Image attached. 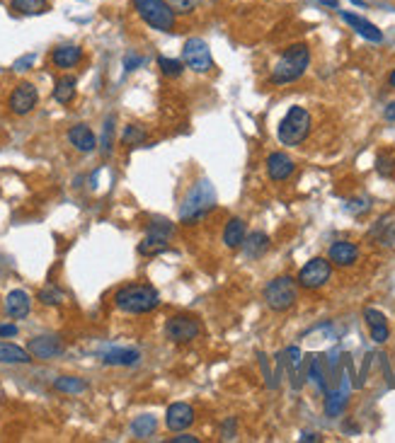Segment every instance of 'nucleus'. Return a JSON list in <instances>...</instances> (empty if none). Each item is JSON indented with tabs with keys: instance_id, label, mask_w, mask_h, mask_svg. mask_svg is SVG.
I'll list each match as a JSON object with an SVG mask.
<instances>
[{
	"instance_id": "obj_1",
	"label": "nucleus",
	"mask_w": 395,
	"mask_h": 443,
	"mask_svg": "<svg viewBox=\"0 0 395 443\" xmlns=\"http://www.w3.org/2000/svg\"><path fill=\"white\" fill-rule=\"evenodd\" d=\"M114 306L128 315H146L160 306V295L148 284H128L114 293Z\"/></svg>"
},
{
	"instance_id": "obj_2",
	"label": "nucleus",
	"mask_w": 395,
	"mask_h": 443,
	"mask_svg": "<svg viewBox=\"0 0 395 443\" xmlns=\"http://www.w3.org/2000/svg\"><path fill=\"white\" fill-rule=\"evenodd\" d=\"M213 206H216V189H213V184L209 179H197L182 199L180 221L187 223V226L199 223L209 211H213Z\"/></svg>"
},
{
	"instance_id": "obj_3",
	"label": "nucleus",
	"mask_w": 395,
	"mask_h": 443,
	"mask_svg": "<svg viewBox=\"0 0 395 443\" xmlns=\"http://www.w3.org/2000/svg\"><path fill=\"white\" fill-rule=\"evenodd\" d=\"M311 66V49L306 44H293L282 54L277 66L272 68V83L274 85H287L298 80Z\"/></svg>"
},
{
	"instance_id": "obj_4",
	"label": "nucleus",
	"mask_w": 395,
	"mask_h": 443,
	"mask_svg": "<svg viewBox=\"0 0 395 443\" xmlns=\"http://www.w3.org/2000/svg\"><path fill=\"white\" fill-rule=\"evenodd\" d=\"M262 298H264L269 311H274V313L289 311V308H293V303H296V298H298V281L287 274L277 276V279H272L267 286H264Z\"/></svg>"
},
{
	"instance_id": "obj_5",
	"label": "nucleus",
	"mask_w": 395,
	"mask_h": 443,
	"mask_svg": "<svg viewBox=\"0 0 395 443\" xmlns=\"http://www.w3.org/2000/svg\"><path fill=\"white\" fill-rule=\"evenodd\" d=\"M134 10L148 27L158 32H173L175 30V15L177 12L170 8L168 0H131Z\"/></svg>"
},
{
	"instance_id": "obj_6",
	"label": "nucleus",
	"mask_w": 395,
	"mask_h": 443,
	"mask_svg": "<svg viewBox=\"0 0 395 443\" xmlns=\"http://www.w3.org/2000/svg\"><path fill=\"white\" fill-rule=\"evenodd\" d=\"M311 126H313V119H311V112L306 107H291L289 114L282 119L279 124V141L282 146H298L308 138L311 133Z\"/></svg>"
},
{
	"instance_id": "obj_7",
	"label": "nucleus",
	"mask_w": 395,
	"mask_h": 443,
	"mask_svg": "<svg viewBox=\"0 0 395 443\" xmlns=\"http://www.w3.org/2000/svg\"><path fill=\"white\" fill-rule=\"evenodd\" d=\"M332 276V262L325 259V257H313L301 271H298V286L308 291H316L322 288V286L330 281Z\"/></svg>"
},
{
	"instance_id": "obj_8",
	"label": "nucleus",
	"mask_w": 395,
	"mask_h": 443,
	"mask_svg": "<svg viewBox=\"0 0 395 443\" xmlns=\"http://www.w3.org/2000/svg\"><path fill=\"white\" fill-rule=\"evenodd\" d=\"M182 63L187 68H192L194 73H209L213 68L211 61V49L204 39L194 37V39H187V44L182 46Z\"/></svg>"
},
{
	"instance_id": "obj_9",
	"label": "nucleus",
	"mask_w": 395,
	"mask_h": 443,
	"mask_svg": "<svg viewBox=\"0 0 395 443\" xmlns=\"http://www.w3.org/2000/svg\"><path fill=\"white\" fill-rule=\"evenodd\" d=\"M199 335H202V325L192 315H175L165 325V337L173 344H187V342L197 339Z\"/></svg>"
},
{
	"instance_id": "obj_10",
	"label": "nucleus",
	"mask_w": 395,
	"mask_h": 443,
	"mask_svg": "<svg viewBox=\"0 0 395 443\" xmlns=\"http://www.w3.org/2000/svg\"><path fill=\"white\" fill-rule=\"evenodd\" d=\"M37 102H39V92H37L35 85L20 83L12 90L10 99H8V107H10V112L15 114V117H27V114L37 107Z\"/></svg>"
},
{
	"instance_id": "obj_11",
	"label": "nucleus",
	"mask_w": 395,
	"mask_h": 443,
	"mask_svg": "<svg viewBox=\"0 0 395 443\" xmlns=\"http://www.w3.org/2000/svg\"><path fill=\"white\" fill-rule=\"evenodd\" d=\"M194 409L189 407L187 402H175L168 407V412H165V426L170 429V431H184V429H189L194 424Z\"/></svg>"
},
{
	"instance_id": "obj_12",
	"label": "nucleus",
	"mask_w": 395,
	"mask_h": 443,
	"mask_svg": "<svg viewBox=\"0 0 395 443\" xmlns=\"http://www.w3.org/2000/svg\"><path fill=\"white\" fill-rule=\"evenodd\" d=\"M27 351H30L35 359H56V356L64 354V344H61L59 337H35L27 344Z\"/></svg>"
},
{
	"instance_id": "obj_13",
	"label": "nucleus",
	"mask_w": 395,
	"mask_h": 443,
	"mask_svg": "<svg viewBox=\"0 0 395 443\" xmlns=\"http://www.w3.org/2000/svg\"><path fill=\"white\" fill-rule=\"evenodd\" d=\"M340 17L351 27V30L356 32V35L364 37V39L374 41V44H380V41H383V32H380L378 27L374 25V22L366 20V17L354 15V12H340Z\"/></svg>"
},
{
	"instance_id": "obj_14",
	"label": "nucleus",
	"mask_w": 395,
	"mask_h": 443,
	"mask_svg": "<svg viewBox=\"0 0 395 443\" xmlns=\"http://www.w3.org/2000/svg\"><path fill=\"white\" fill-rule=\"evenodd\" d=\"M32 311V298L27 291H10L6 298V313L8 317H12V320H22V317H27Z\"/></svg>"
},
{
	"instance_id": "obj_15",
	"label": "nucleus",
	"mask_w": 395,
	"mask_h": 443,
	"mask_svg": "<svg viewBox=\"0 0 395 443\" xmlns=\"http://www.w3.org/2000/svg\"><path fill=\"white\" fill-rule=\"evenodd\" d=\"M293 170H296L293 160L289 158L287 153H282V150H279V153H272L267 158V173L274 182H287V179L293 175Z\"/></svg>"
},
{
	"instance_id": "obj_16",
	"label": "nucleus",
	"mask_w": 395,
	"mask_h": 443,
	"mask_svg": "<svg viewBox=\"0 0 395 443\" xmlns=\"http://www.w3.org/2000/svg\"><path fill=\"white\" fill-rule=\"evenodd\" d=\"M327 259H330L335 266H351L356 259H359V247L349 240H337V242H332Z\"/></svg>"
},
{
	"instance_id": "obj_17",
	"label": "nucleus",
	"mask_w": 395,
	"mask_h": 443,
	"mask_svg": "<svg viewBox=\"0 0 395 443\" xmlns=\"http://www.w3.org/2000/svg\"><path fill=\"white\" fill-rule=\"evenodd\" d=\"M68 141L75 150H80V153H93L95 148H97V138H95L93 128L85 126V124H75V126L70 128Z\"/></svg>"
},
{
	"instance_id": "obj_18",
	"label": "nucleus",
	"mask_w": 395,
	"mask_h": 443,
	"mask_svg": "<svg viewBox=\"0 0 395 443\" xmlns=\"http://www.w3.org/2000/svg\"><path fill=\"white\" fill-rule=\"evenodd\" d=\"M80 61H83V49L75 44H61V46H56L54 54H51V63L61 70L73 68V66H78Z\"/></svg>"
},
{
	"instance_id": "obj_19",
	"label": "nucleus",
	"mask_w": 395,
	"mask_h": 443,
	"mask_svg": "<svg viewBox=\"0 0 395 443\" xmlns=\"http://www.w3.org/2000/svg\"><path fill=\"white\" fill-rule=\"evenodd\" d=\"M364 317H366V325H369V330H371V339L383 344V342L388 339V322H385V315L380 311L369 308V311H364Z\"/></svg>"
},
{
	"instance_id": "obj_20",
	"label": "nucleus",
	"mask_w": 395,
	"mask_h": 443,
	"mask_svg": "<svg viewBox=\"0 0 395 443\" xmlns=\"http://www.w3.org/2000/svg\"><path fill=\"white\" fill-rule=\"evenodd\" d=\"M245 221L242 218H231V221L226 223V230H223V242H226V247H231V250H238V247H242V242H245Z\"/></svg>"
},
{
	"instance_id": "obj_21",
	"label": "nucleus",
	"mask_w": 395,
	"mask_h": 443,
	"mask_svg": "<svg viewBox=\"0 0 395 443\" xmlns=\"http://www.w3.org/2000/svg\"><path fill=\"white\" fill-rule=\"evenodd\" d=\"M371 235L378 240V245H395V213L383 216L380 221H376Z\"/></svg>"
},
{
	"instance_id": "obj_22",
	"label": "nucleus",
	"mask_w": 395,
	"mask_h": 443,
	"mask_svg": "<svg viewBox=\"0 0 395 443\" xmlns=\"http://www.w3.org/2000/svg\"><path fill=\"white\" fill-rule=\"evenodd\" d=\"M32 354L27 349L17 344H8V342H0V364H30Z\"/></svg>"
},
{
	"instance_id": "obj_23",
	"label": "nucleus",
	"mask_w": 395,
	"mask_h": 443,
	"mask_svg": "<svg viewBox=\"0 0 395 443\" xmlns=\"http://www.w3.org/2000/svg\"><path fill=\"white\" fill-rule=\"evenodd\" d=\"M141 354L136 349H109L107 354L102 356V361L107 366H134L139 364Z\"/></svg>"
},
{
	"instance_id": "obj_24",
	"label": "nucleus",
	"mask_w": 395,
	"mask_h": 443,
	"mask_svg": "<svg viewBox=\"0 0 395 443\" xmlns=\"http://www.w3.org/2000/svg\"><path fill=\"white\" fill-rule=\"evenodd\" d=\"M242 247H245V255L250 257V259H257V257H262L264 252H267L269 247V237L264 235L262 230L257 233H250V235L245 237V242H242Z\"/></svg>"
},
{
	"instance_id": "obj_25",
	"label": "nucleus",
	"mask_w": 395,
	"mask_h": 443,
	"mask_svg": "<svg viewBox=\"0 0 395 443\" xmlns=\"http://www.w3.org/2000/svg\"><path fill=\"white\" fill-rule=\"evenodd\" d=\"M75 97V78L73 75H61L56 80V88H54V99L59 104H70Z\"/></svg>"
},
{
	"instance_id": "obj_26",
	"label": "nucleus",
	"mask_w": 395,
	"mask_h": 443,
	"mask_svg": "<svg viewBox=\"0 0 395 443\" xmlns=\"http://www.w3.org/2000/svg\"><path fill=\"white\" fill-rule=\"evenodd\" d=\"M54 388L66 395H80L88 390V383L83 378H78V375H61V378L54 380Z\"/></svg>"
},
{
	"instance_id": "obj_27",
	"label": "nucleus",
	"mask_w": 395,
	"mask_h": 443,
	"mask_svg": "<svg viewBox=\"0 0 395 443\" xmlns=\"http://www.w3.org/2000/svg\"><path fill=\"white\" fill-rule=\"evenodd\" d=\"M10 8L20 15H44L49 10L46 0H10Z\"/></svg>"
},
{
	"instance_id": "obj_28",
	"label": "nucleus",
	"mask_w": 395,
	"mask_h": 443,
	"mask_svg": "<svg viewBox=\"0 0 395 443\" xmlns=\"http://www.w3.org/2000/svg\"><path fill=\"white\" fill-rule=\"evenodd\" d=\"M155 426H158V422H155L153 414H141V417H136L134 424H131V431H134L136 438H148L155 433Z\"/></svg>"
},
{
	"instance_id": "obj_29",
	"label": "nucleus",
	"mask_w": 395,
	"mask_h": 443,
	"mask_svg": "<svg viewBox=\"0 0 395 443\" xmlns=\"http://www.w3.org/2000/svg\"><path fill=\"white\" fill-rule=\"evenodd\" d=\"M165 250H168V240H163V237H153V235H146L139 245V252L146 257H155Z\"/></svg>"
},
{
	"instance_id": "obj_30",
	"label": "nucleus",
	"mask_w": 395,
	"mask_h": 443,
	"mask_svg": "<svg viewBox=\"0 0 395 443\" xmlns=\"http://www.w3.org/2000/svg\"><path fill=\"white\" fill-rule=\"evenodd\" d=\"M146 235H153V237H163V240H170L175 235V226L165 218H153L148 223V233Z\"/></svg>"
},
{
	"instance_id": "obj_31",
	"label": "nucleus",
	"mask_w": 395,
	"mask_h": 443,
	"mask_svg": "<svg viewBox=\"0 0 395 443\" xmlns=\"http://www.w3.org/2000/svg\"><path fill=\"white\" fill-rule=\"evenodd\" d=\"M39 301L44 303V306H61V303L66 301V293L61 288H56V286H46V288L39 291Z\"/></svg>"
},
{
	"instance_id": "obj_32",
	"label": "nucleus",
	"mask_w": 395,
	"mask_h": 443,
	"mask_svg": "<svg viewBox=\"0 0 395 443\" xmlns=\"http://www.w3.org/2000/svg\"><path fill=\"white\" fill-rule=\"evenodd\" d=\"M158 68H160V73L168 75V78H180V75H182V70H184V63H182V61L165 59V56H160Z\"/></svg>"
},
{
	"instance_id": "obj_33",
	"label": "nucleus",
	"mask_w": 395,
	"mask_h": 443,
	"mask_svg": "<svg viewBox=\"0 0 395 443\" xmlns=\"http://www.w3.org/2000/svg\"><path fill=\"white\" fill-rule=\"evenodd\" d=\"M342 407H345V395L342 393H330L325 400V412L327 417H337V414H342Z\"/></svg>"
},
{
	"instance_id": "obj_34",
	"label": "nucleus",
	"mask_w": 395,
	"mask_h": 443,
	"mask_svg": "<svg viewBox=\"0 0 395 443\" xmlns=\"http://www.w3.org/2000/svg\"><path fill=\"white\" fill-rule=\"evenodd\" d=\"M144 138H146L144 128H139V126H126V128H124L122 141H124V146H136V143H144Z\"/></svg>"
},
{
	"instance_id": "obj_35",
	"label": "nucleus",
	"mask_w": 395,
	"mask_h": 443,
	"mask_svg": "<svg viewBox=\"0 0 395 443\" xmlns=\"http://www.w3.org/2000/svg\"><path fill=\"white\" fill-rule=\"evenodd\" d=\"M376 170H378L383 177H390V175L395 173V155L390 153H380L378 155V165H376Z\"/></svg>"
},
{
	"instance_id": "obj_36",
	"label": "nucleus",
	"mask_w": 395,
	"mask_h": 443,
	"mask_svg": "<svg viewBox=\"0 0 395 443\" xmlns=\"http://www.w3.org/2000/svg\"><path fill=\"white\" fill-rule=\"evenodd\" d=\"M175 12H192L202 0H168Z\"/></svg>"
},
{
	"instance_id": "obj_37",
	"label": "nucleus",
	"mask_w": 395,
	"mask_h": 443,
	"mask_svg": "<svg viewBox=\"0 0 395 443\" xmlns=\"http://www.w3.org/2000/svg\"><path fill=\"white\" fill-rule=\"evenodd\" d=\"M112 133H114V121L112 119H107V124H104V133H102V153L109 155V150H112Z\"/></svg>"
},
{
	"instance_id": "obj_38",
	"label": "nucleus",
	"mask_w": 395,
	"mask_h": 443,
	"mask_svg": "<svg viewBox=\"0 0 395 443\" xmlns=\"http://www.w3.org/2000/svg\"><path fill=\"white\" fill-rule=\"evenodd\" d=\"M141 63H144V59H141V56H136V54H128L126 59H124V68H126V70H136Z\"/></svg>"
},
{
	"instance_id": "obj_39",
	"label": "nucleus",
	"mask_w": 395,
	"mask_h": 443,
	"mask_svg": "<svg viewBox=\"0 0 395 443\" xmlns=\"http://www.w3.org/2000/svg\"><path fill=\"white\" fill-rule=\"evenodd\" d=\"M17 327L15 325H0V337H15Z\"/></svg>"
},
{
	"instance_id": "obj_40",
	"label": "nucleus",
	"mask_w": 395,
	"mask_h": 443,
	"mask_svg": "<svg viewBox=\"0 0 395 443\" xmlns=\"http://www.w3.org/2000/svg\"><path fill=\"white\" fill-rule=\"evenodd\" d=\"M32 63H35V56H25V59H20L15 63V70H27L25 66H32Z\"/></svg>"
},
{
	"instance_id": "obj_41",
	"label": "nucleus",
	"mask_w": 395,
	"mask_h": 443,
	"mask_svg": "<svg viewBox=\"0 0 395 443\" xmlns=\"http://www.w3.org/2000/svg\"><path fill=\"white\" fill-rule=\"evenodd\" d=\"M173 443H199L197 436H189V433H184V436H175Z\"/></svg>"
},
{
	"instance_id": "obj_42",
	"label": "nucleus",
	"mask_w": 395,
	"mask_h": 443,
	"mask_svg": "<svg viewBox=\"0 0 395 443\" xmlns=\"http://www.w3.org/2000/svg\"><path fill=\"white\" fill-rule=\"evenodd\" d=\"M383 117L388 119V121H395V102L385 107V114H383Z\"/></svg>"
},
{
	"instance_id": "obj_43",
	"label": "nucleus",
	"mask_w": 395,
	"mask_h": 443,
	"mask_svg": "<svg viewBox=\"0 0 395 443\" xmlns=\"http://www.w3.org/2000/svg\"><path fill=\"white\" fill-rule=\"evenodd\" d=\"M301 441H318V436H316V433H303Z\"/></svg>"
},
{
	"instance_id": "obj_44",
	"label": "nucleus",
	"mask_w": 395,
	"mask_h": 443,
	"mask_svg": "<svg viewBox=\"0 0 395 443\" xmlns=\"http://www.w3.org/2000/svg\"><path fill=\"white\" fill-rule=\"evenodd\" d=\"M388 85H390V88H395V70L388 75Z\"/></svg>"
}]
</instances>
